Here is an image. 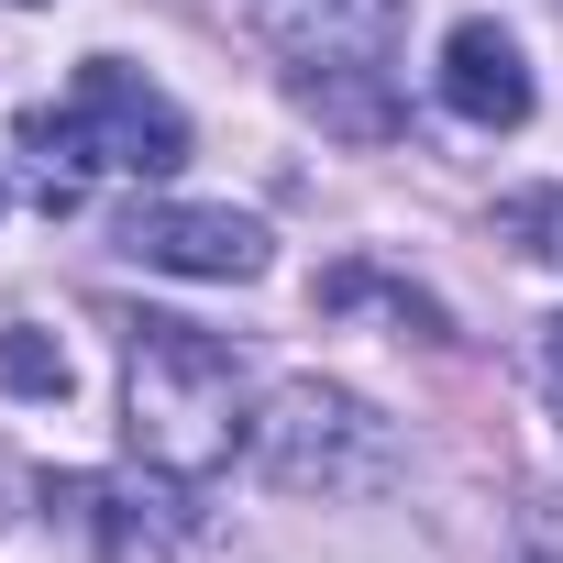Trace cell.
<instances>
[{
  "mask_svg": "<svg viewBox=\"0 0 563 563\" xmlns=\"http://www.w3.org/2000/svg\"><path fill=\"white\" fill-rule=\"evenodd\" d=\"M122 409H133L122 420L133 453L155 475H177V486L221 475L254 442V420H243V354L221 332L177 321V310H122Z\"/></svg>",
  "mask_w": 563,
  "mask_h": 563,
  "instance_id": "cell-1",
  "label": "cell"
},
{
  "mask_svg": "<svg viewBox=\"0 0 563 563\" xmlns=\"http://www.w3.org/2000/svg\"><path fill=\"white\" fill-rule=\"evenodd\" d=\"M23 155H34V199L45 210H78V177H166L188 155V122L122 56H89L78 89L23 122Z\"/></svg>",
  "mask_w": 563,
  "mask_h": 563,
  "instance_id": "cell-2",
  "label": "cell"
},
{
  "mask_svg": "<svg viewBox=\"0 0 563 563\" xmlns=\"http://www.w3.org/2000/svg\"><path fill=\"white\" fill-rule=\"evenodd\" d=\"M254 464L276 497H376V486H398V431L354 387L288 376L254 420Z\"/></svg>",
  "mask_w": 563,
  "mask_h": 563,
  "instance_id": "cell-3",
  "label": "cell"
},
{
  "mask_svg": "<svg viewBox=\"0 0 563 563\" xmlns=\"http://www.w3.org/2000/svg\"><path fill=\"white\" fill-rule=\"evenodd\" d=\"M122 254H133V265H166V276L243 288V276H265V221L210 210V199H144V210L122 221Z\"/></svg>",
  "mask_w": 563,
  "mask_h": 563,
  "instance_id": "cell-4",
  "label": "cell"
},
{
  "mask_svg": "<svg viewBox=\"0 0 563 563\" xmlns=\"http://www.w3.org/2000/svg\"><path fill=\"white\" fill-rule=\"evenodd\" d=\"M45 519L78 530L100 563H177V519L122 475H45Z\"/></svg>",
  "mask_w": 563,
  "mask_h": 563,
  "instance_id": "cell-5",
  "label": "cell"
},
{
  "mask_svg": "<svg viewBox=\"0 0 563 563\" xmlns=\"http://www.w3.org/2000/svg\"><path fill=\"white\" fill-rule=\"evenodd\" d=\"M409 0H254L265 45H288L299 67H387Z\"/></svg>",
  "mask_w": 563,
  "mask_h": 563,
  "instance_id": "cell-6",
  "label": "cell"
},
{
  "mask_svg": "<svg viewBox=\"0 0 563 563\" xmlns=\"http://www.w3.org/2000/svg\"><path fill=\"white\" fill-rule=\"evenodd\" d=\"M442 100H453L464 122H486V133L530 122V67H519V45H508L497 23H453V45H442Z\"/></svg>",
  "mask_w": 563,
  "mask_h": 563,
  "instance_id": "cell-7",
  "label": "cell"
},
{
  "mask_svg": "<svg viewBox=\"0 0 563 563\" xmlns=\"http://www.w3.org/2000/svg\"><path fill=\"white\" fill-rule=\"evenodd\" d=\"M299 111H321V122L354 133V144H387V133H398L387 67H299Z\"/></svg>",
  "mask_w": 563,
  "mask_h": 563,
  "instance_id": "cell-8",
  "label": "cell"
},
{
  "mask_svg": "<svg viewBox=\"0 0 563 563\" xmlns=\"http://www.w3.org/2000/svg\"><path fill=\"white\" fill-rule=\"evenodd\" d=\"M0 376H12L23 398H67V354H56L34 321H12V332H0Z\"/></svg>",
  "mask_w": 563,
  "mask_h": 563,
  "instance_id": "cell-9",
  "label": "cell"
},
{
  "mask_svg": "<svg viewBox=\"0 0 563 563\" xmlns=\"http://www.w3.org/2000/svg\"><path fill=\"white\" fill-rule=\"evenodd\" d=\"M508 232H519L541 265H563V188H530V199H508Z\"/></svg>",
  "mask_w": 563,
  "mask_h": 563,
  "instance_id": "cell-10",
  "label": "cell"
},
{
  "mask_svg": "<svg viewBox=\"0 0 563 563\" xmlns=\"http://www.w3.org/2000/svg\"><path fill=\"white\" fill-rule=\"evenodd\" d=\"M530 552H541V563H563V486H541V497H530Z\"/></svg>",
  "mask_w": 563,
  "mask_h": 563,
  "instance_id": "cell-11",
  "label": "cell"
},
{
  "mask_svg": "<svg viewBox=\"0 0 563 563\" xmlns=\"http://www.w3.org/2000/svg\"><path fill=\"white\" fill-rule=\"evenodd\" d=\"M541 398H552V420H563V321H541Z\"/></svg>",
  "mask_w": 563,
  "mask_h": 563,
  "instance_id": "cell-12",
  "label": "cell"
}]
</instances>
